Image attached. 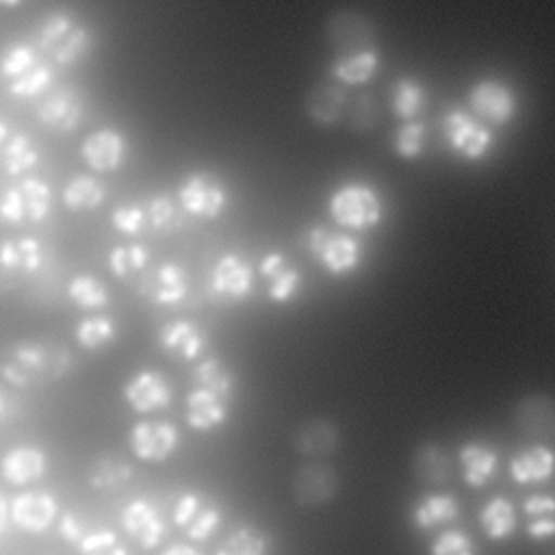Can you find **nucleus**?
I'll use <instances>...</instances> for the list:
<instances>
[{"mask_svg":"<svg viewBox=\"0 0 555 555\" xmlns=\"http://www.w3.org/2000/svg\"><path fill=\"white\" fill-rule=\"evenodd\" d=\"M72 369V353L50 338H24L11 345L0 362V377L15 390H39L63 379Z\"/></svg>","mask_w":555,"mask_h":555,"instance_id":"f257e3e1","label":"nucleus"},{"mask_svg":"<svg viewBox=\"0 0 555 555\" xmlns=\"http://www.w3.org/2000/svg\"><path fill=\"white\" fill-rule=\"evenodd\" d=\"M327 212L336 225L364 232L382 221V202L369 184L351 182L338 186L327 199Z\"/></svg>","mask_w":555,"mask_h":555,"instance_id":"f03ea898","label":"nucleus"},{"mask_svg":"<svg viewBox=\"0 0 555 555\" xmlns=\"http://www.w3.org/2000/svg\"><path fill=\"white\" fill-rule=\"evenodd\" d=\"M306 247L319 260L323 271L334 278L353 273L362 262L358 241L347 232H334L325 225H314L308 230Z\"/></svg>","mask_w":555,"mask_h":555,"instance_id":"7ed1b4c3","label":"nucleus"},{"mask_svg":"<svg viewBox=\"0 0 555 555\" xmlns=\"http://www.w3.org/2000/svg\"><path fill=\"white\" fill-rule=\"evenodd\" d=\"M59 514V501L48 490H26L9 501L11 525L28 535L46 533L56 522Z\"/></svg>","mask_w":555,"mask_h":555,"instance_id":"20e7f679","label":"nucleus"},{"mask_svg":"<svg viewBox=\"0 0 555 555\" xmlns=\"http://www.w3.org/2000/svg\"><path fill=\"white\" fill-rule=\"evenodd\" d=\"M128 444L137 460L160 464L176 453L180 444V431L169 421H137L130 427Z\"/></svg>","mask_w":555,"mask_h":555,"instance_id":"39448f33","label":"nucleus"},{"mask_svg":"<svg viewBox=\"0 0 555 555\" xmlns=\"http://www.w3.org/2000/svg\"><path fill=\"white\" fill-rule=\"evenodd\" d=\"M184 212L199 219H217L228 206V193L219 180L206 173H191L178 189Z\"/></svg>","mask_w":555,"mask_h":555,"instance_id":"423d86ee","label":"nucleus"},{"mask_svg":"<svg viewBox=\"0 0 555 555\" xmlns=\"http://www.w3.org/2000/svg\"><path fill=\"white\" fill-rule=\"evenodd\" d=\"M121 397L137 414H150L156 410H167L171 403V388L165 375L156 369H141L132 373L124 386Z\"/></svg>","mask_w":555,"mask_h":555,"instance_id":"0eeeda50","label":"nucleus"},{"mask_svg":"<svg viewBox=\"0 0 555 555\" xmlns=\"http://www.w3.org/2000/svg\"><path fill=\"white\" fill-rule=\"evenodd\" d=\"M48 466L50 460L43 449L35 444H17L2 453L0 477L13 488H24L41 481L48 473Z\"/></svg>","mask_w":555,"mask_h":555,"instance_id":"6e6552de","label":"nucleus"},{"mask_svg":"<svg viewBox=\"0 0 555 555\" xmlns=\"http://www.w3.org/2000/svg\"><path fill=\"white\" fill-rule=\"evenodd\" d=\"M338 492V473L312 460L293 475V496L304 507H314L332 501Z\"/></svg>","mask_w":555,"mask_h":555,"instance_id":"1a4fd4ad","label":"nucleus"},{"mask_svg":"<svg viewBox=\"0 0 555 555\" xmlns=\"http://www.w3.org/2000/svg\"><path fill=\"white\" fill-rule=\"evenodd\" d=\"M254 288V269L238 254H223L210 271V291L230 301H243Z\"/></svg>","mask_w":555,"mask_h":555,"instance_id":"9d476101","label":"nucleus"},{"mask_svg":"<svg viewBox=\"0 0 555 555\" xmlns=\"http://www.w3.org/2000/svg\"><path fill=\"white\" fill-rule=\"evenodd\" d=\"M444 134L453 150H457L468 160H479L492 145V134L483 126H479L464 111H451L442 119Z\"/></svg>","mask_w":555,"mask_h":555,"instance_id":"9b49d317","label":"nucleus"},{"mask_svg":"<svg viewBox=\"0 0 555 555\" xmlns=\"http://www.w3.org/2000/svg\"><path fill=\"white\" fill-rule=\"evenodd\" d=\"M126 152L128 145L124 134H119L113 128H100L91 132L80 145L82 160L95 173H108L119 169L126 160Z\"/></svg>","mask_w":555,"mask_h":555,"instance_id":"f8f14e48","label":"nucleus"},{"mask_svg":"<svg viewBox=\"0 0 555 555\" xmlns=\"http://www.w3.org/2000/svg\"><path fill=\"white\" fill-rule=\"evenodd\" d=\"M468 106L477 117L501 126V124H507L514 117L516 98L499 80H479L468 91Z\"/></svg>","mask_w":555,"mask_h":555,"instance_id":"ddd939ff","label":"nucleus"},{"mask_svg":"<svg viewBox=\"0 0 555 555\" xmlns=\"http://www.w3.org/2000/svg\"><path fill=\"white\" fill-rule=\"evenodd\" d=\"M124 533L139 544L143 551H152L160 544L165 535V525L156 509L145 501V499H134L130 501L119 516Z\"/></svg>","mask_w":555,"mask_h":555,"instance_id":"4468645a","label":"nucleus"},{"mask_svg":"<svg viewBox=\"0 0 555 555\" xmlns=\"http://www.w3.org/2000/svg\"><path fill=\"white\" fill-rule=\"evenodd\" d=\"M141 293L160 306L180 304L189 293L186 271L178 262H163L152 273L143 275Z\"/></svg>","mask_w":555,"mask_h":555,"instance_id":"2eb2a0df","label":"nucleus"},{"mask_svg":"<svg viewBox=\"0 0 555 555\" xmlns=\"http://www.w3.org/2000/svg\"><path fill=\"white\" fill-rule=\"evenodd\" d=\"M260 275L267 280V297L273 304H288L301 288L299 271L288 264L282 251H269L260 260Z\"/></svg>","mask_w":555,"mask_h":555,"instance_id":"dca6fc26","label":"nucleus"},{"mask_svg":"<svg viewBox=\"0 0 555 555\" xmlns=\"http://www.w3.org/2000/svg\"><path fill=\"white\" fill-rule=\"evenodd\" d=\"M184 403H186L184 421L193 431H199V434L215 431L228 421L230 403L210 390L193 386V390L186 395Z\"/></svg>","mask_w":555,"mask_h":555,"instance_id":"f3484780","label":"nucleus"},{"mask_svg":"<svg viewBox=\"0 0 555 555\" xmlns=\"http://www.w3.org/2000/svg\"><path fill=\"white\" fill-rule=\"evenodd\" d=\"M293 440L301 455L312 457V460H323L338 449L340 434H338V427L334 421L317 416V418H308L306 423H301L297 427Z\"/></svg>","mask_w":555,"mask_h":555,"instance_id":"a211bd4d","label":"nucleus"},{"mask_svg":"<svg viewBox=\"0 0 555 555\" xmlns=\"http://www.w3.org/2000/svg\"><path fill=\"white\" fill-rule=\"evenodd\" d=\"M82 117V102L74 89H61L37 108V119L54 132H72Z\"/></svg>","mask_w":555,"mask_h":555,"instance_id":"6ab92c4d","label":"nucleus"},{"mask_svg":"<svg viewBox=\"0 0 555 555\" xmlns=\"http://www.w3.org/2000/svg\"><path fill=\"white\" fill-rule=\"evenodd\" d=\"M555 468V455L546 444H533L512 455L507 470L514 483L531 486L548 481Z\"/></svg>","mask_w":555,"mask_h":555,"instance_id":"aec40b11","label":"nucleus"},{"mask_svg":"<svg viewBox=\"0 0 555 555\" xmlns=\"http://www.w3.org/2000/svg\"><path fill=\"white\" fill-rule=\"evenodd\" d=\"M43 245L35 236L7 238L0 243V269L15 275H35L43 267Z\"/></svg>","mask_w":555,"mask_h":555,"instance_id":"412c9836","label":"nucleus"},{"mask_svg":"<svg viewBox=\"0 0 555 555\" xmlns=\"http://www.w3.org/2000/svg\"><path fill=\"white\" fill-rule=\"evenodd\" d=\"M158 345L169 356H178V358L191 362L204 349V334L189 319H171L160 325Z\"/></svg>","mask_w":555,"mask_h":555,"instance_id":"4be33fe9","label":"nucleus"},{"mask_svg":"<svg viewBox=\"0 0 555 555\" xmlns=\"http://www.w3.org/2000/svg\"><path fill=\"white\" fill-rule=\"evenodd\" d=\"M457 460L462 466V479L468 488H483L499 466L496 451L481 442H464L457 451Z\"/></svg>","mask_w":555,"mask_h":555,"instance_id":"5701e85b","label":"nucleus"},{"mask_svg":"<svg viewBox=\"0 0 555 555\" xmlns=\"http://www.w3.org/2000/svg\"><path fill=\"white\" fill-rule=\"evenodd\" d=\"M130 479H132V466L117 451L98 453L87 466V483L98 492L115 490L128 483Z\"/></svg>","mask_w":555,"mask_h":555,"instance_id":"b1692460","label":"nucleus"},{"mask_svg":"<svg viewBox=\"0 0 555 555\" xmlns=\"http://www.w3.org/2000/svg\"><path fill=\"white\" fill-rule=\"evenodd\" d=\"M460 503L451 494H427L418 499L412 507L410 520L418 531H429L434 527L457 520Z\"/></svg>","mask_w":555,"mask_h":555,"instance_id":"393cba45","label":"nucleus"},{"mask_svg":"<svg viewBox=\"0 0 555 555\" xmlns=\"http://www.w3.org/2000/svg\"><path fill=\"white\" fill-rule=\"evenodd\" d=\"M479 525L490 540H494V542L507 540L516 531V525H518L516 507L505 496H492L479 509Z\"/></svg>","mask_w":555,"mask_h":555,"instance_id":"a878e982","label":"nucleus"},{"mask_svg":"<svg viewBox=\"0 0 555 555\" xmlns=\"http://www.w3.org/2000/svg\"><path fill=\"white\" fill-rule=\"evenodd\" d=\"M191 379H193L195 388L210 390L228 403L234 395V384H236L234 373L219 358H208V360H202L199 364H195L191 371Z\"/></svg>","mask_w":555,"mask_h":555,"instance_id":"bb28decb","label":"nucleus"},{"mask_svg":"<svg viewBox=\"0 0 555 555\" xmlns=\"http://www.w3.org/2000/svg\"><path fill=\"white\" fill-rule=\"evenodd\" d=\"M347 104L345 91L336 85H319L306 98L308 117L321 126H332L338 121L343 108Z\"/></svg>","mask_w":555,"mask_h":555,"instance_id":"cd10ccee","label":"nucleus"},{"mask_svg":"<svg viewBox=\"0 0 555 555\" xmlns=\"http://www.w3.org/2000/svg\"><path fill=\"white\" fill-rule=\"evenodd\" d=\"M106 189L93 176H74L63 189V206L72 212H87L102 206Z\"/></svg>","mask_w":555,"mask_h":555,"instance_id":"c85d7f7f","label":"nucleus"},{"mask_svg":"<svg viewBox=\"0 0 555 555\" xmlns=\"http://www.w3.org/2000/svg\"><path fill=\"white\" fill-rule=\"evenodd\" d=\"M72 304L80 310H102L108 306L111 295L102 280L89 273H76L65 288Z\"/></svg>","mask_w":555,"mask_h":555,"instance_id":"c756f323","label":"nucleus"},{"mask_svg":"<svg viewBox=\"0 0 555 555\" xmlns=\"http://www.w3.org/2000/svg\"><path fill=\"white\" fill-rule=\"evenodd\" d=\"M117 336V325L108 314H91L76 323L74 338L85 351H100Z\"/></svg>","mask_w":555,"mask_h":555,"instance_id":"7c9ffc66","label":"nucleus"},{"mask_svg":"<svg viewBox=\"0 0 555 555\" xmlns=\"http://www.w3.org/2000/svg\"><path fill=\"white\" fill-rule=\"evenodd\" d=\"M379 65V56L373 50H360L356 54L343 56L332 65V76L343 85H364L373 78Z\"/></svg>","mask_w":555,"mask_h":555,"instance_id":"2f4dec72","label":"nucleus"},{"mask_svg":"<svg viewBox=\"0 0 555 555\" xmlns=\"http://www.w3.org/2000/svg\"><path fill=\"white\" fill-rule=\"evenodd\" d=\"M24 202V212L28 223H41L52 210V189L48 182L35 176H26L17 184Z\"/></svg>","mask_w":555,"mask_h":555,"instance_id":"473e14b6","label":"nucleus"},{"mask_svg":"<svg viewBox=\"0 0 555 555\" xmlns=\"http://www.w3.org/2000/svg\"><path fill=\"white\" fill-rule=\"evenodd\" d=\"M269 538L251 525L236 527L212 555H267Z\"/></svg>","mask_w":555,"mask_h":555,"instance_id":"72a5a7b5","label":"nucleus"},{"mask_svg":"<svg viewBox=\"0 0 555 555\" xmlns=\"http://www.w3.org/2000/svg\"><path fill=\"white\" fill-rule=\"evenodd\" d=\"M39 160V152L28 134H13L2 150V169L9 176H22L30 171Z\"/></svg>","mask_w":555,"mask_h":555,"instance_id":"f704fd0d","label":"nucleus"},{"mask_svg":"<svg viewBox=\"0 0 555 555\" xmlns=\"http://www.w3.org/2000/svg\"><path fill=\"white\" fill-rule=\"evenodd\" d=\"M108 269L115 278L119 280H128L132 275H139L145 271L150 254L145 245L139 243H130V245H115L108 251Z\"/></svg>","mask_w":555,"mask_h":555,"instance_id":"c9c22d12","label":"nucleus"},{"mask_svg":"<svg viewBox=\"0 0 555 555\" xmlns=\"http://www.w3.org/2000/svg\"><path fill=\"white\" fill-rule=\"evenodd\" d=\"M414 470L423 481L440 483L451 473V462L436 444H423L414 453Z\"/></svg>","mask_w":555,"mask_h":555,"instance_id":"e433bc0d","label":"nucleus"},{"mask_svg":"<svg viewBox=\"0 0 555 555\" xmlns=\"http://www.w3.org/2000/svg\"><path fill=\"white\" fill-rule=\"evenodd\" d=\"M78 555H128V548L121 544L117 531L113 529H95L85 531L76 542Z\"/></svg>","mask_w":555,"mask_h":555,"instance_id":"4c0bfd02","label":"nucleus"},{"mask_svg":"<svg viewBox=\"0 0 555 555\" xmlns=\"http://www.w3.org/2000/svg\"><path fill=\"white\" fill-rule=\"evenodd\" d=\"M423 102H425V93L416 80L401 78L395 82L392 111L397 117H401L405 121L414 119V115L423 108Z\"/></svg>","mask_w":555,"mask_h":555,"instance_id":"58836bf2","label":"nucleus"},{"mask_svg":"<svg viewBox=\"0 0 555 555\" xmlns=\"http://www.w3.org/2000/svg\"><path fill=\"white\" fill-rule=\"evenodd\" d=\"M91 30H87L85 26H74L65 35V39L54 48L52 56L59 65H74L91 50Z\"/></svg>","mask_w":555,"mask_h":555,"instance_id":"ea45409f","label":"nucleus"},{"mask_svg":"<svg viewBox=\"0 0 555 555\" xmlns=\"http://www.w3.org/2000/svg\"><path fill=\"white\" fill-rule=\"evenodd\" d=\"M52 82V69L50 65L37 63L35 67H30L28 72H24L22 76L13 78L9 82V91L17 98H35L39 93H43Z\"/></svg>","mask_w":555,"mask_h":555,"instance_id":"a19ab883","label":"nucleus"},{"mask_svg":"<svg viewBox=\"0 0 555 555\" xmlns=\"http://www.w3.org/2000/svg\"><path fill=\"white\" fill-rule=\"evenodd\" d=\"M37 65V54L28 43H13L4 50L0 59V74L7 80H13Z\"/></svg>","mask_w":555,"mask_h":555,"instance_id":"79ce46f5","label":"nucleus"},{"mask_svg":"<svg viewBox=\"0 0 555 555\" xmlns=\"http://www.w3.org/2000/svg\"><path fill=\"white\" fill-rule=\"evenodd\" d=\"M145 219L152 223V228L156 232H163V234H169L180 225L178 208L173 206L169 195L152 197L147 204V210H145Z\"/></svg>","mask_w":555,"mask_h":555,"instance_id":"37998d69","label":"nucleus"},{"mask_svg":"<svg viewBox=\"0 0 555 555\" xmlns=\"http://www.w3.org/2000/svg\"><path fill=\"white\" fill-rule=\"evenodd\" d=\"M74 20L65 11H54L39 28V48L46 52H54V48L65 39V35L74 28Z\"/></svg>","mask_w":555,"mask_h":555,"instance_id":"c03bdc74","label":"nucleus"},{"mask_svg":"<svg viewBox=\"0 0 555 555\" xmlns=\"http://www.w3.org/2000/svg\"><path fill=\"white\" fill-rule=\"evenodd\" d=\"M425 145V124L421 121H405L395 134V152L401 158H418Z\"/></svg>","mask_w":555,"mask_h":555,"instance_id":"a18cd8bd","label":"nucleus"},{"mask_svg":"<svg viewBox=\"0 0 555 555\" xmlns=\"http://www.w3.org/2000/svg\"><path fill=\"white\" fill-rule=\"evenodd\" d=\"M429 555H475V546L464 531L444 529L431 540Z\"/></svg>","mask_w":555,"mask_h":555,"instance_id":"49530a36","label":"nucleus"},{"mask_svg":"<svg viewBox=\"0 0 555 555\" xmlns=\"http://www.w3.org/2000/svg\"><path fill=\"white\" fill-rule=\"evenodd\" d=\"M221 522V512L215 505L208 507H199L197 514L189 520V525L184 527V533L193 540V542H204L206 538H210L215 533V529Z\"/></svg>","mask_w":555,"mask_h":555,"instance_id":"de8ad7c7","label":"nucleus"},{"mask_svg":"<svg viewBox=\"0 0 555 555\" xmlns=\"http://www.w3.org/2000/svg\"><path fill=\"white\" fill-rule=\"evenodd\" d=\"M145 210L139 206H117L111 215V223L126 236H137L145 228Z\"/></svg>","mask_w":555,"mask_h":555,"instance_id":"09e8293b","label":"nucleus"},{"mask_svg":"<svg viewBox=\"0 0 555 555\" xmlns=\"http://www.w3.org/2000/svg\"><path fill=\"white\" fill-rule=\"evenodd\" d=\"M0 221H4L9 225H22L26 221L24 202H22V193H20L17 184L4 189L0 195Z\"/></svg>","mask_w":555,"mask_h":555,"instance_id":"8fccbe9b","label":"nucleus"},{"mask_svg":"<svg viewBox=\"0 0 555 555\" xmlns=\"http://www.w3.org/2000/svg\"><path fill=\"white\" fill-rule=\"evenodd\" d=\"M202 507L199 503V496L195 492H186L182 494L178 501H176V507H173V522L184 529L189 525V520L197 514V509Z\"/></svg>","mask_w":555,"mask_h":555,"instance_id":"3c124183","label":"nucleus"},{"mask_svg":"<svg viewBox=\"0 0 555 555\" xmlns=\"http://www.w3.org/2000/svg\"><path fill=\"white\" fill-rule=\"evenodd\" d=\"M56 529H59V535H61L67 544H74V546H76V542H78V540L82 538V533H85V527H82L80 518H78L76 514H72V512L59 514V518H56Z\"/></svg>","mask_w":555,"mask_h":555,"instance_id":"603ef678","label":"nucleus"},{"mask_svg":"<svg viewBox=\"0 0 555 555\" xmlns=\"http://www.w3.org/2000/svg\"><path fill=\"white\" fill-rule=\"evenodd\" d=\"M555 509V501L546 494H531L522 501V512L527 516H551Z\"/></svg>","mask_w":555,"mask_h":555,"instance_id":"864d4df0","label":"nucleus"},{"mask_svg":"<svg viewBox=\"0 0 555 555\" xmlns=\"http://www.w3.org/2000/svg\"><path fill=\"white\" fill-rule=\"evenodd\" d=\"M555 533V522L551 516H540L538 520H531L527 525V535L531 540H546Z\"/></svg>","mask_w":555,"mask_h":555,"instance_id":"5fc2aeb1","label":"nucleus"},{"mask_svg":"<svg viewBox=\"0 0 555 555\" xmlns=\"http://www.w3.org/2000/svg\"><path fill=\"white\" fill-rule=\"evenodd\" d=\"M158 555H204L197 546H191V544H184V542H176V544H169L167 548H163Z\"/></svg>","mask_w":555,"mask_h":555,"instance_id":"6e6d98bb","label":"nucleus"},{"mask_svg":"<svg viewBox=\"0 0 555 555\" xmlns=\"http://www.w3.org/2000/svg\"><path fill=\"white\" fill-rule=\"evenodd\" d=\"M11 520H9V499L4 494H0V535L7 533Z\"/></svg>","mask_w":555,"mask_h":555,"instance_id":"4d7b16f0","label":"nucleus"},{"mask_svg":"<svg viewBox=\"0 0 555 555\" xmlns=\"http://www.w3.org/2000/svg\"><path fill=\"white\" fill-rule=\"evenodd\" d=\"M9 132H11V130H9V126H7L4 121H0V143H4V141H7Z\"/></svg>","mask_w":555,"mask_h":555,"instance_id":"13d9d810","label":"nucleus"},{"mask_svg":"<svg viewBox=\"0 0 555 555\" xmlns=\"http://www.w3.org/2000/svg\"><path fill=\"white\" fill-rule=\"evenodd\" d=\"M17 4H22V0H0V7H7V9H13Z\"/></svg>","mask_w":555,"mask_h":555,"instance_id":"bf43d9fd","label":"nucleus"},{"mask_svg":"<svg viewBox=\"0 0 555 555\" xmlns=\"http://www.w3.org/2000/svg\"><path fill=\"white\" fill-rule=\"evenodd\" d=\"M4 412H7V397H4V392L0 390V418L4 416Z\"/></svg>","mask_w":555,"mask_h":555,"instance_id":"052dcab7","label":"nucleus"}]
</instances>
